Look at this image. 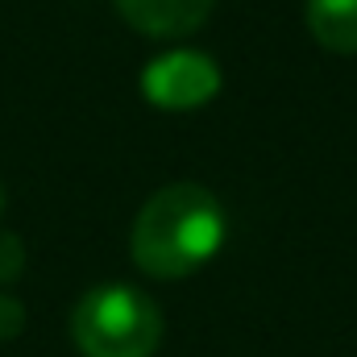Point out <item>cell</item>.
<instances>
[{
    "label": "cell",
    "mask_w": 357,
    "mask_h": 357,
    "mask_svg": "<svg viewBox=\"0 0 357 357\" xmlns=\"http://www.w3.org/2000/svg\"><path fill=\"white\" fill-rule=\"evenodd\" d=\"M225 208L199 183H171L146 199L133 220V262L150 278H187L225 245Z\"/></svg>",
    "instance_id": "obj_1"
},
{
    "label": "cell",
    "mask_w": 357,
    "mask_h": 357,
    "mask_svg": "<svg viewBox=\"0 0 357 357\" xmlns=\"http://www.w3.org/2000/svg\"><path fill=\"white\" fill-rule=\"evenodd\" d=\"M71 341L84 357H150L162 345V312L137 287H91L71 312Z\"/></svg>",
    "instance_id": "obj_2"
},
{
    "label": "cell",
    "mask_w": 357,
    "mask_h": 357,
    "mask_svg": "<svg viewBox=\"0 0 357 357\" xmlns=\"http://www.w3.org/2000/svg\"><path fill=\"white\" fill-rule=\"evenodd\" d=\"M216 91H220V67L204 50H171V54H158L142 71V96L154 108H167V112L204 108L208 100H216Z\"/></svg>",
    "instance_id": "obj_3"
},
{
    "label": "cell",
    "mask_w": 357,
    "mask_h": 357,
    "mask_svg": "<svg viewBox=\"0 0 357 357\" xmlns=\"http://www.w3.org/2000/svg\"><path fill=\"white\" fill-rule=\"evenodd\" d=\"M116 8L146 38H187L208 21L212 0H116Z\"/></svg>",
    "instance_id": "obj_4"
},
{
    "label": "cell",
    "mask_w": 357,
    "mask_h": 357,
    "mask_svg": "<svg viewBox=\"0 0 357 357\" xmlns=\"http://www.w3.org/2000/svg\"><path fill=\"white\" fill-rule=\"evenodd\" d=\"M307 29L333 54H357V0H307Z\"/></svg>",
    "instance_id": "obj_5"
},
{
    "label": "cell",
    "mask_w": 357,
    "mask_h": 357,
    "mask_svg": "<svg viewBox=\"0 0 357 357\" xmlns=\"http://www.w3.org/2000/svg\"><path fill=\"white\" fill-rule=\"evenodd\" d=\"M25 270V245L17 233H0V282H13Z\"/></svg>",
    "instance_id": "obj_6"
},
{
    "label": "cell",
    "mask_w": 357,
    "mask_h": 357,
    "mask_svg": "<svg viewBox=\"0 0 357 357\" xmlns=\"http://www.w3.org/2000/svg\"><path fill=\"white\" fill-rule=\"evenodd\" d=\"M21 328H25V307H21L13 295L0 291V341H13Z\"/></svg>",
    "instance_id": "obj_7"
},
{
    "label": "cell",
    "mask_w": 357,
    "mask_h": 357,
    "mask_svg": "<svg viewBox=\"0 0 357 357\" xmlns=\"http://www.w3.org/2000/svg\"><path fill=\"white\" fill-rule=\"evenodd\" d=\"M0 212H4V183H0Z\"/></svg>",
    "instance_id": "obj_8"
}]
</instances>
